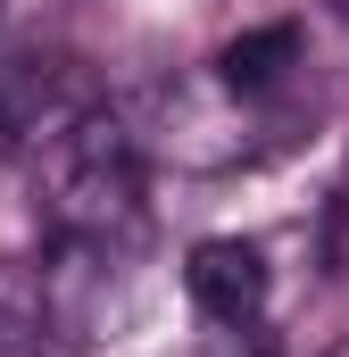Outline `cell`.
<instances>
[{
  "mask_svg": "<svg viewBox=\"0 0 349 357\" xmlns=\"http://www.w3.org/2000/svg\"><path fill=\"white\" fill-rule=\"evenodd\" d=\"M50 175V233L125 250L142 233V142L117 108H91L84 125L42 158Z\"/></svg>",
  "mask_w": 349,
  "mask_h": 357,
  "instance_id": "1",
  "label": "cell"
},
{
  "mask_svg": "<svg viewBox=\"0 0 349 357\" xmlns=\"http://www.w3.org/2000/svg\"><path fill=\"white\" fill-rule=\"evenodd\" d=\"M100 108V91L59 50H17L0 67V167L8 158H50L75 125Z\"/></svg>",
  "mask_w": 349,
  "mask_h": 357,
  "instance_id": "2",
  "label": "cell"
},
{
  "mask_svg": "<svg viewBox=\"0 0 349 357\" xmlns=\"http://www.w3.org/2000/svg\"><path fill=\"white\" fill-rule=\"evenodd\" d=\"M183 282H191V307H200L208 324H258V307H266V250L242 241V233H216V241L191 250Z\"/></svg>",
  "mask_w": 349,
  "mask_h": 357,
  "instance_id": "3",
  "label": "cell"
},
{
  "mask_svg": "<svg viewBox=\"0 0 349 357\" xmlns=\"http://www.w3.org/2000/svg\"><path fill=\"white\" fill-rule=\"evenodd\" d=\"M291 67H299V25H258V33H242V42L216 50V84L233 91V100H266V91H283V84H291Z\"/></svg>",
  "mask_w": 349,
  "mask_h": 357,
  "instance_id": "4",
  "label": "cell"
},
{
  "mask_svg": "<svg viewBox=\"0 0 349 357\" xmlns=\"http://www.w3.org/2000/svg\"><path fill=\"white\" fill-rule=\"evenodd\" d=\"M59 324H50V291H42V274L17 266V258H0V357H42Z\"/></svg>",
  "mask_w": 349,
  "mask_h": 357,
  "instance_id": "5",
  "label": "cell"
},
{
  "mask_svg": "<svg viewBox=\"0 0 349 357\" xmlns=\"http://www.w3.org/2000/svg\"><path fill=\"white\" fill-rule=\"evenodd\" d=\"M191 357H274V349H266L250 324H216V333H208V341H200Z\"/></svg>",
  "mask_w": 349,
  "mask_h": 357,
  "instance_id": "6",
  "label": "cell"
},
{
  "mask_svg": "<svg viewBox=\"0 0 349 357\" xmlns=\"http://www.w3.org/2000/svg\"><path fill=\"white\" fill-rule=\"evenodd\" d=\"M333 357H349V349H333Z\"/></svg>",
  "mask_w": 349,
  "mask_h": 357,
  "instance_id": "7",
  "label": "cell"
}]
</instances>
